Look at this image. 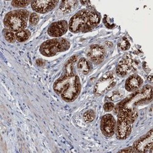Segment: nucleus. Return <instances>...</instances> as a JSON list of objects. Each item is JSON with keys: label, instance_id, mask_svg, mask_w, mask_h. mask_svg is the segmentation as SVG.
Wrapping results in <instances>:
<instances>
[{"label": "nucleus", "instance_id": "nucleus-3", "mask_svg": "<svg viewBox=\"0 0 153 153\" xmlns=\"http://www.w3.org/2000/svg\"><path fill=\"white\" fill-rule=\"evenodd\" d=\"M77 61V56H72L64 66V73L53 83L54 91L61 95L69 86L76 75L74 66Z\"/></svg>", "mask_w": 153, "mask_h": 153}, {"label": "nucleus", "instance_id": "nucleus-6", "mask_svg": "<svg viewBox=\"0 0 153 153\" xmlns=\"http://www.w3.org/2000/svg\"><path fill=\"white\" fill-rule=\"evenodd\" d=\"M88 9H83L74 15L69 22V30L73 33L87 32L92 30L88 24Z\"/></svg>", "mask_w": 153, "mask_h": 153}, {"label": "nucleus", "instance_id": "nucleus-15", "mask_svg": "<svg viewBox=\"0 0 153 153\" xmlns=\"http://www.w3.org/2000/svg\"><path fill=\"white\" fill-rule=\"evenodd\" d=\"M134 68V64L130 59H123L118 64L116 68V74L120 77H124L128 75Z\"/></svg>", "mask_w": 153, "mask_h": 153}, {"label": "nucleus", "instance_id": "nucleus-5", "mask_svg": "<svg viewBox=\"0 0 153 153\" xmlns=\"http://www.w3.org/2000/svg\"><path fill=\"white\" fill-rule=\"evenodd\" d=\"M130 111L121 109L118 111L116 126V136L118 140H123L129 137L132 132V123L130 120Z\"/></svg>", "mask_w": 153, "mask_h": 153}, {"label": "nucleus", "instance_id": "nucleus-4", "mask_svg": "<svg viewBox=\"0 0 153 153\" xmlns=\"http://www.w3.org/2000/svg\"><path fill=\"white\" fill-rule=\"evenodd\" d=\"M71 47L70 42L65 38H53L44 42L39 47L40 53L44 56L52 57L66 52Z\"/></svg>", "mask_w": 153, "mask_h": 153}, {"label": "nucleus", "instance_id": "nucleus-14", "mask_svg": "<svg viewBox=\"0 0 153 153\" xmlns=\"http://www.w3.org/2000/svg\"><path fill=\"white\" fill-rule=\"evenodd\" d=\"M143 80L137 74L130 75L125 82V88L129 92H134L142 86Z\"/></svg>", "mask_w": 153, "mask_h": 153}, {"label": "nucleus", "instance_id": "nucleus-8", "mask_svg": "<svg viewBox=\"0 0 153 153\" xmlns=\"http://www.w3.org/2000/svg\"><path fill=\"white\" fill-rule=\"evenodd\" d=\"M82 90V85L79 76L76 75L75 77L66 90L61 94V98L67 102H72L78 97Z\"/></svg>", "mask_w": 153, "mask_h": 153}, {"label": "nucleus", "instance_id": "nucleus-12", "mask_svg": "<svg viewBox=\"0 0 153 153\" xmlns=\"http://www.w3.org/2000/svg\"><path fill=\"white\" fill-rule=\"evenodd\" d=\"M69 29V25L66 20H62L55 22L51 24L48 28L47 33L54 38L61 37L65 34Z\"/></svg>", "mask_w": 153, "mask_h": 153}, {"label": "nucleus", "instance_id": "nucleus-27", "mask_svg": "<svg viewBox=\"0 0 153 153\" xmlns=\"http://www.w3.org/2000/svg\"><path fill=\"white\" fill-rule=\"evenodd\" d=\"M120 152H137L135 149L133 148V147H129V148H126L124 149H122L121 151H120Z\"/></svg>", "mask_w": 153, "mask_h": 153}, {"label": "nucleus", "instance_id": "nucleus-9", "mask_svg": "<svg viewBox=\"0 0 153 153\" xmlns=\"http://www.w3.org/2000/svg\"><path fill=\"white\" fill-rule=\"evenodd\" d=\"M153 143V131L151 129L134 143L133 148L137 152H152Z\"/></svg>", "mask_w": 153, "mask_h": 153}, {"label": "nucleus", "instance_id": "nucleus-10", "mask_svg": "<svg viewBox=\"0 0 153 153\" xmlns=\"http://www.w3.org/2000/svg\"><path fill=\"white\" fill-rule=\"evenodd\" d=\"M117 121L111 114H106L100 120V131L102 134L106 137H112L116 130Z\"/></svg>", "mask_w": 153, "mask_h": 153}, {"label": "nucleus", "instance_id": "nucleus-21", "mask_svg": "<svg viewBox=\"0 0 153 153\" xmlns=\"http://www.w3.org/2000/svg\"><path fill=\"white\" fill-rule=\"evenodd\" d=\"M3 34L4 37L6 39V40L10 42V43H13L16 40V34L9 29H4L3 30Z\"/></svg>", "mask_w": 153, "mask_h": 153}, {"label": "nucleus", "instance_id": "nucleus-17", "mask_svg": "<svg viewBox=\"0 0 153 153\" xmlns=\"http://www.w3.org/2000/svg\"><path fill=\"white\" fill-rule=\"evenodd\" d=\"M79 4L77 1H61L59 9L65 14H69L74 11Z\"/></svg>", "mask_w": 153, "mask_h": 153}, {"label": "nucleus", "instance_id": "nucleus-24", "mask_svg": "<svg viewBox=\"0 0 153 153\" xmlns=\"http://www.w3.org/2000/svg\"><path fill=\"white\" fill-rule=\"evenodd\" d=\"M31 3V1H12L11 4L14 7H23Z\"/></svg>", "mask_w": 153, "mask_h": 153}, {"label": "nucleus", "instance_id": "nucleus-20", "mask_svg": "<svg viewBox=\"0 0 153 153\" xmlns=\"http://www.w3.org/2000/svg\"><path fill=\"white\" fill-rule=\"evenodd\" d=\"M123 97V94L120 91H114L107 95L105 99L110 102L118 101L121 99Z\"/></svg>", "mask_w": 153, "mask_h": 153}, {"label": "nucleus", "instance_id": "nucleus-11", "mask_svg": "<svg viewBox=\"0 0 153 153\" xmlns=\"http://www.w3.org/2000/svg\"><path fill=\"white\" fill-rule=\"evenodd\" d=\"M106 50L100 45L94 44L89 48L87 52V57L95 65H99L106 56Z\"/></svg>", "mask_w": 153, "mask_h": 153}, {"label": "nucleus", "instance_id": "nucleus-1", "mask_svg": "<svg viewBox=\"0 0 153 153\" xmlns=\"http://www.w3.org/2000/svg\"><path fill=\"white\" fill-rule=\"evenodd\" d=\"M152 99V87L149 85H145L123 100L117 105L116 111L118 112L121 109H125L131 111L138 105L150 102Z\"/></svg>", "mask_w": 153, "mask_h": 153}, {"label": "nucleus", "instance_id": "nucleus-28", "mask_svg": "<svg viewBox=\"0 0 153 153\" xmlns=\"http://www.w3.org/2000/svg\"><path fill=\"white\" fill-rule=\"evenodd\" d=\"M42 61L41 60V59H37V64L39 66H42L44 63H42Z\"/></svg>", "mask_w": 153, "mask_h": 153}, {"label": "nucleus", "instance_id": "nucleus-2", "mask_svg": "<svg viewBox=\"0 0 153 153\" xmlns=\"http://www.w3.org/2000/svg\"><path fill=\"white\" fill-rule=\"evenodd\" d=\"M30 16V12L27 10H12L6 14L3 23L7 29L16 33L27 27Z\"/></svg>", "mask_w": 153, "mask_h": 153}, {"label": "nucleus", "instance_id": "nucleus-23", "mask_svg": "<svg viewBox=\"0 0 153 153\" xmlns=\"http://www.w3.org/2000/svg\"><path fill=\"white\" fill-rule=\"evenodd\" d=\"M118 47L123 51L128 50L131 47V44L126 37H123L119 41L118 44Z\"/></svg>", "mask_w": 153, "mask_h": 153}, {"label": "nucleus", "instance_id": "nucleus-7", "mask_svg": "<svg viewBox=\"0 0 153 153\" xmlns=\"http://www.w3.org/2000/svg\"><path fill=\"white\" fill-rule=\"evenodd\" d=\"M117 80L113 73L107 72L96 82L93 93L97 96L103 95L111 90L117 85Z\"/></svg>", "mask_w": 153, "mask_h": 153}, {"label": "nucleus", "instance_id": "nucleus-19", "mask_svg": "<svg viewBox=\"0 0 153 153\" xmlns=\"http://www.w3.org/2000/svg\"><path fill=\"white\" fill-rule=\"evenodd\" d=\"M31 32L28 30L24 29L20 30L16 33V40L20 42H25L29 39L30 37L31 36Z\"/></svg>", "mask_w": 153, "mask_h": 153}, {"label": "nucleus", "instance_id": "nucleus-26", "mask_svg": "<svg viewBox=\"0 0 153 153\" xmlns=\"http://www.w3.org/2000/svg\"><path fill=\"white\" fill-rule=\"evenodd\" d=\"M104 110L106 112H110L114 108V104L112 102H107L103 106Z\"/></svg>", "mask_w": 153, "mask_h": 153}, {"label": "nucleus", "instance_id": "nucleus-29", "mask_svg": "<svg viewBox=\"0 0 153 153\" xmlns=\"http://www.w3.org/2000/svg\"><path fill=\"white\" fill-rule=\"evenodd\" d=\"M148 79L150 82H152V75L149 76L148 77Z\"/></svg>", "mask_w": 153, "mask_h": 153}, {"label": "nucleus", "instance_id": "nucleus-16", "mask_svg": "<svg viewBox=\"0 0 153 153\" xmlns=\"http://www.w3.org/2000/svg\"><path fill=\"white\" fill-rule=\"evenodd\" d=\"M77 69L82 74L87 75L91 71L93 66L90 61L85 58H82L78 61Z\"/></svg>", "mask_w": 153, "mask_h": 153}, {"label": "nucleus", "instance_id": "nucleus-25", "mask_svg": "<svg viewBox=\"0 0 153 153\" xmlns=\"http://www.w3.org/2000/svg\"><path fill=\"white\" fill-rule=\"evenodd\" d=\"M39 21V16L36 12H33V13L31 14L30 18H29V22L33 26L36 25L38 22Z\"/></svg>", "mask_w": 153, "mask_h": 153}, {"label": "nucleus", "instance_id": "nucleus-13", "mask_svg": "<svg viewBox=\"0 0 153 153\" xmlns=\"http://www.w3.org/2000/svg\"><path fill=\"white\" fill-rule=\"evenodd\" d=\"M59 3L58 1H33L31 3L32 9L39 14H46L52 10Z\"/></svg>", "mask_w": 153, "mask_h": 153}, {"label": "nucleus", "instance_id": "nucleus-18", "mask_svg": "<svg viewBox=\"0 0 153 153\" xmlns=\"http://www.w3.org/2000/svg\"><path fill=\"white\" fill-rule=\"evenodd\" d=\"M101 16L99 13L95 10H89L88 16V24L92 29L99 24Z\"/></svg>", "mask_w": 153, "mask_h": 153}, {"label": "nucleus", "instance_id": "nucleus-22", "mask_svg": "<svg viewBox=\"0 0 153 153\" xmlns=\"http://www.w3.org/2000/svg\"><path fill=\"white\" fill-rule=\"evenodd\" d=\"M83 118L86 123H91L96 118V113L93 110H88L84 113Z\"/></svg>", "mask_w": 153, "mask_h": 153}]
</instances>
